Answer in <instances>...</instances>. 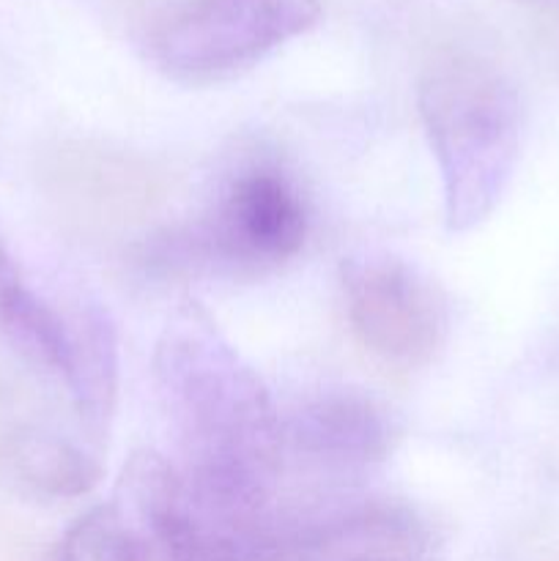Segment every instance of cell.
<instances>
[{
	"label": "cell",
	"mask_w": 559,
	"mask_h": 561,
	"mask_svg": "<svg viewBox=\"0 0 559 561\" xmlns=\"http://www.w3.org/2000/svg\"><path fill=\"white\" fill-rule=\"evenodd\" d=\"M398 431L376 398L356 389H327L283 420V453L334 474L384 463Z\"/></svg>",
	"instance_id": "6"
},
{
	"label": "cell",
	"mask_w": 559,
	"mask_h": 561,
	"mask_svg": "<svg viewBox=\"0 0 559 561\" xmlns=\"http://www.w3.org/2000/svg\"><path fill=\"white\" fill-rule=\"evenodd\" d=\"M343 561H406V559L389 557V553H365V557H351V559H343Z\"/></svg>",
	"instance_id": "10"
},
{
	"label": "cell",
	"mask_w": 559,
	"mask_h": 561,
	"mask_svg": "<svg viewBox=\"0 0 559 561\" xmlns=\"http://www.w3.org/2000/svg\"><path fill=\"white\" fill-rule=\"evenodd\" d=\"M417 104L442 175L444 219L466 233L502 201L521 148V102L502 69L475 53L431 60Z\"/></svg>",
	"instance_id": "1"
},
{
	"label": "cell",
	"mask_w": 559,
	"mask_h": 561,
	"mask_svg": "<svg viewBox=\"0 0 559 561\" xmlns=\"http://www.w3.org/2000/svg\"><path fill=\"white\" fill-rule=\"evenodd\" d=\"M518 3H535V5H559V0H518Z\"/></svg>",
	"instance_id": "11"
},
{
	"label": "cell",
	"mask_w": 559,
	"mask_h": 561,
	"mask_svg": "<svg viewBox=\"0 0 559 561\" xmlns=\"http://www.w3.org/2000/svg\"><path fill=\"white\" fill-rule=\"evenodd\" d=\"M14 469L25 485L49 499H77L102 480V466L69 438L33 431L16 438Z\"/></svg>",
	"instance_id": "8"
},
{
	"label": "cell",
	"mask_w": 559,
	"mask_h": 561,
	"mask_svg": "<svg viewBox=\"0 0 559 561\" xmlns=\"http://www.w3.org/2000/svg\"><path fill=\"white\" fill-rule=\"evenodd\" d=\"M305 197L296 181L272 162L236 170L203 219L157 241L153 261L179 272L263 274L305 247Z\"/></svg>",
	"instance_id": "2"
},
{
	"label": "cell",
	"mask_w": 559,
	"mask_h": 561,
	"mask_svg": "<svg viewBox=\"0 0 559 561\" xmlns=\"http://www.w3.org/2000/svg\"><path fill=\"white\" fill-rule=\"evenodd\" d=\"M345 316L362 345L387 365L433 362L449 329L447 299L431 277L395 255H356L340 268Z\"/></svg>",
	"instance_id": "5"
},
{
	"label": "cell",
	"mask_w": 559,
	"mask_h": 561,
	"mask_svg": "<svg viewBox=\"0 0 559 561\" xmlns=\"http://www.w3.org/2000/svg\"><path fill=\"white\" fill-rule=\"evenodd\" d=\"M64 383L82 425L102 438L118 400V332L99 305H88L71 321V362Z\"/></svg>",
	"instance_id": "7"
},
{
	"label": "cell",
	"mask_w": 559,
	"mask_h": 561,
	"mask_svg": "<svg viewBox=\"0 0 559 561\" xmlns=\"http://www.w3.org/2000/svg\"><path fill=\"white\" fill-rule=\"evenodd\" d=\"M31 296L33 290L27 288L25 279H22L14 257H11L9 250L0 244V332H3L5 323L31 301Z\"/></svg>",
	"instance_id": "9"
},
{
	"label": "cell",
	"mask_w": 559,
	"mask_h": 561,
	"mask_svg": "<svg viewBox=\"0 0 559 561\" xmlns=\"http://www.w3.org/2000/svg\"><path fill=\"white\" fill-rule=\"evenodd\" d=\"M181 504L179 469L157 453H135L113 496L66 529L53 561H186Z\"/></svg>",
	"instance_id": "4"
},
{
	"label": "cell",
	"mask_w": 559,
	"mask_h": 561,
	"mask_svg": "<svg viewBox=\"0 0 559 561\" xmlns=\"http://www.w3.org/2000/svg\"><path fill=\"white\" fill-rule=\"evenodd\" d=\"M318 16V0H190L157 31L153 58L179 80H223L310 31Z\"/></svg>",
	"instance_id": "3"
}]
</instances>
